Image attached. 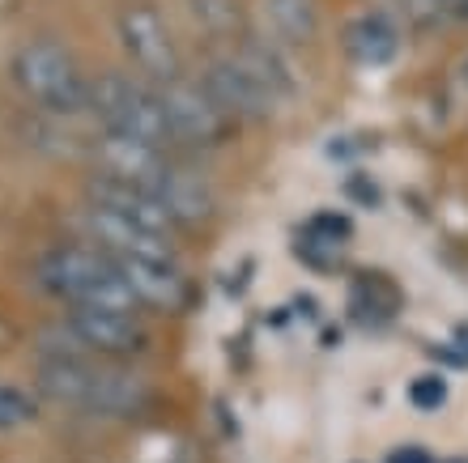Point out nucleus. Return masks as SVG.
Here are the masks:
<instances>
[{
	"instance_id": "6ab92c4d",
	"label": "nucleus",
	"mask_w": 468,
	"mask_h": 463,
	"mask_svg": "<svg viewBox=\"0 0 468 463\" xmlns=\"http://www.w3.org/2000/svg\"><path fill=\"white\" fill-rule=\"evenodd\" d=\"M409 400H413V408H421V413H434V408L447 400V378L443 374H421V378H413Z\"/></svg>"
},
{
	"instance_id": "2eb2a0df",
	"label": "nucleus",
	"mask_w": 468,
	"mask_h": 463,
	"mask_svg": "<svg viewBox=\"0 0 468 463\" xmlns=\"http://www.w3.org/2000/svg\"><path fill=\"white\" fill-rule=\"evenodd\" d=\"M272 35L282 43H311L320 35V5L315 0H264Z\"/></svg>"
},
{
	"instance_id": "f257e3e1",
	"label": "nucleus",
	"mask_w": 468,
	"mask_h": 463,
	"mask_svg": "<svg viewBox=\"0 0 468 463\" xmlns=\"http://www.w3.org/2000/svg\"><path fill=\"white\" fill-rule=\"evenodd\" d=\"M38 285L69 306L107 310V315H136L141 302L120 277L115 259L99 247H56L38 259Z\"/></svg>"
},
{
	"instance_id": "9b49d317",
	"label": "nucleus",
	"mask_w": 468,
	"mask_h": 463,
	"mask_svg": "<svg viewBox=\"0 0 468 463\" xmlns=\"http://www.w3.org/2000/svg\"><path fill=\"white\" fill-rule=\"evenodd\" d=\"M86 195H90V205L94 208H107V213L133 221V226H141V230H154V234H162V238H171L175 234L171 213H166L154 195L141 192V187H133V184H120V179H112V174H94L90 187H86Z\"/></svg>"
},
{
	"instance_id": "0eeeda50",
	"label": "nucleus",
	"mask_w": 468,
	"mask_h": 463,
	"mask_svg": "<svg viewBox=\"0 0 468 463\" xmlns=\"http://www.w3.org/2000/svg\"><path fill=\"white\" fill-rule=\"evenodd\" d=\"M81 226H86V234H90V247H99V251H107V256H115V259H158V264H175L171 238H162V234H154V230H141V226L115 217L107 208L86 205Z\"/></svg>"
},
{
	"instance_id": "a211bd4d",
	"label": "nucleus",
	"mask_w": 468,
	"mask_h": 463,
	"mask_svg": "<svg viewBox=\"0 0 468 463\" xmlns=\"http://www.w3.org/2000/svg\"><path fill=\"white\" fill-rule=\"evenodd\" d=\"M35 416H38V404L30 400L22 387H9V383H0V429L30 426Z\"/></svg>"
},
{
	"instance_id": "7ed1b4c3",
	"label": "nucleus",
	"mask_w": 468,
	"mask_h": 463,
	"mask_svg": "<svg viewBox=\"0 0 468 463\" xmlns=\"http://www.w3.org/2000/svg\"><path fill=\"white\" fill-rule=\"evenodd\" d=\"M13 81L30 102H38L51 115L73 120L90 110V77L77 68L73 51L56 38H30L13 56Z\"/></svg>"
},
{
	"instance_id": "f3484780",
	"label": "nucleus",
	"mask_w": 468,
	"mask_h": 463,
	"mask_svg": "<svg viewBox=\"0 0 468 463\" xmlns=\"http://www.w3.org/2000/svg\"><path fill=\"white\" fill-rule=\"evenodd\" d=\"M187 9H192V17L218 38H230L243 30V9H239V0H187Z\"/></svg>"
},
{
	"instance_id": "f03ea898",
	"label": "nucleus",
	"mask_w": 468,
	"mask_h": 463,
	"mask_svg": "<svg viewBox=\"0 0 468 463\" xmlns=\"http://www.w3.org/2000/svg\"><path fill=\"white\" fill-rule=\"evenodd\" d=\"M90 115L102 123V132L136 141L149 149H171V128L162 115L158 89H149L141 77L99 73L90 77Z\"/></svg>"
},
{
	"instance_id": "39448f33",
	"label": "nucleus",
	"mask_w": 468,
	"mask_h": 463,
	"mask_svg": "<svg viewBox=\"0 0 468 463\" xmlns=\"http://www.w3.org/2000/svg\"><path fill=\"white\" fill-rule=\"evenodd\" d=\"M115 30H120V47L128 51V60L136 64V73L149 77V81H175L184 77V56H179V43H175L171 26L149 0H133L123 5L120 17H115Z\"/></svg>"
},
{
	"instance_id": "dca6fc26",
	"label": "nucleus",
	"mask_w": 468,
	"mask_h": 463,
	"mask_svg": "<svg viewBox=\"0 0 468 463\" xmlns=\"http://www.w3.org/2000/svg\"><path fill=\"white\" fill-rule=\"evenodd\" d=\"M349 306L357 319H392L400 306V289L383 272H357L354 289H349Z\"/></svg>"
},
{
	"instance_id": "412c9836",
	"label": "nucleus",
	"mask_w": 468,
	"mask_h": 463,
	"mask_svg": "<svg viewBox=\"0 0 468 463\" xmlns=\"http://www.w3.org/2000/svg\"><path fill=\"white\" fill-rule=\"evenodd\" d=\"M456 77H460V81H464V86H468V51H464V56H460V64H456Z\"/></svg>"
},
{
	"instance_id": "9d476101",
	"label": "nucleus",
	"mask_w": 468,
	"mask_h": 463,
	"mask_svg": "<svg viewBox=\"0 0 468 463\" xmlns=\"http://www.w3.org/2000/svg\"><path fill=\"white\" fill-rule=\"evenodd\" d=\"M115 268L128 280V289L136 293L141 306L179 315V310H187V302H192V285H187V277L175 268V264H158V259H115Z\"/></svg>"
},
{
	"instance_id": "6e6552de",
	"label": "nucleus",
	"mask_w": 468,
	"mask_h": 463,
	"mask_svg": "<svg viewBox=\"0 0 468 463\" xmlns=\"http://www.w3.org/2000/svg\"><path fill=\"white\" fill-rule=\"evenodd\" d=\"M94 162H99V174H112L120 184H133L141 192H158L162 179L171 174V153L166 149H149V145H136V141H123V136L102 132L94 141Z\"/></svg>"
},
{
	"instance_id": "20e7f679",
	"label": "nucleus",
	"mask_w": 468,
	"mask_h": 463,
	"mask_svg": "<svg viewBox=\"0 0 468 463\" xmlns=\"http://www.w3.org/2000/svg\"><path fill=\"white\" fill-rule=\"evenodd\" d=\"M200 86L222 107V115L230 123L269 120L272 110H277V102L285 98L282 89H277V81L239 47H234L230 56H213V60L205 64V73H200Z\"/></svg>"
},
{
	"instance_id": "4468645a",
	"label": "nucleus",
	"mask_w": 468,
	"mask_h": 463,
	"mask_svg": "<svg viewBox=\"0 0 468 463\" xmlns=\"http://www.w3.org/2000/svg\"><path fill=\"white\" fill-rule=\"evenodd\" d=\"M341 43H346V51L357 64H388L396 56V47H400V35L388 22V13H362V17H354L346 26Z\"/></svg>"
},
{
	"instance_id": "aec40b11",
	"label": "nucleus",
	"mask_w": 468,
	"mask_h": 463,
	"mask_svg": "<svg viewBox=\"0 0 468 463\" xmlns=\"http://www.w3.org/2000/svg\"><path fill=\"white\" fill-rule=\"evenodd\" d=\"M388 463H434V459L421 451V447H405V451H396Z\"/></svg>"
},
{
	"instance_id": "ddd939ff",
	"label": "nucleus",
	"mask_w": 468,
	"mask_h": 463,
	"mask_svg": "<svg viewBox=\"0 0 468 463\" xmlns=\"http://www.w3.org/2000/svg\"><path fill=\"white\" fill-rule=\"evenodd\" d=\"M145 400H149L145 378L128 374L120 366H99V387H94V400H90L94 416H133L145 408Z\"/></svg>"
},
{
	"instance_id": "1a4fd4ad",
	"label": "nucleus",
	"mask_w": 468,
	"mask_h": 463,
	"mask_svg": "<svg viewBox=\"0 0 468 463\" xmlns=\"http://www.w3.org/2000/svg\"><path fill=\"white\" fill-rule=\"evenodd\" d=\"M69 328L77 331V341L86 344V353L99 357H141L149 349V331L141 328L136 315H107V310H86L73 306L69 310Z\"/></svg>"
},
{
	"instance_id": "423d86ee",
	"label": "nucleus",
	"mask_w": 468,
	"mask_h": 463,
	"mask_svg": "<svg viewBox=\"0 0 468 463\" xmlns=\"http://www.w3.org/2000/svg\"><path fill=\"white\" fill-rule=\"evenodd\" d=\"M158 102H162V115H166V128H171V145L213 149V145H222L226 132H230V120L205 94L200 81L175 77V81L158 86Z\"/></svg>"
},
{
	"instance_id": "f8f14e48",
	"label": "nucleus",
	"mask_w": 468,
	"mask_h": 463,
	"mask_svg": "<svg viewBox=\"0 0 468 463\" xmlns=\"http://www.w3.org/2000/svg\"><path fill=\"white\" fill-rule=\"evenodd\" d=\"M99 387V366L90 357H38L35 391L60 408H86Z\"/></svg>"
}]
</instances>
